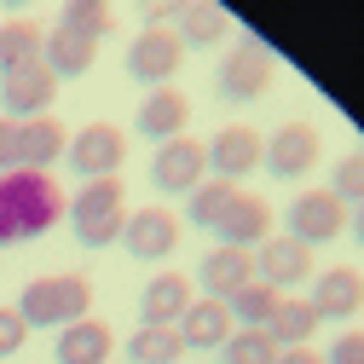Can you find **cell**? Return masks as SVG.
<instances>
[{
	"mask_svg": "<svg viewBox=\"0 0 364 364\" xmlns=\"http://www.w3.org/2000/svg\"><path fill=\"white\" fill-rule=\"evenodd\" d=\"M64 145H70V133H64L58 116H29V122H18V168L47 173L53 162H64Z\"/></svg>",
	"mask_w": 364,
	"mask_h": 364,
	"instance_id": "cell-19",
	"label": "cell"
},
{
	"mask_svg": "<svg viewBox=\"0 0 364 364\" xmlns=\"http://www.w3.org/2000/svg\"><path fill=\"white\" fill-rule=\"evenodd\" d=\"M18 318L29 330H70L81 318H93V284L81 272H47V278H29L18 295Z\"/></svg>",
	"mask_w": 364,
	"mask_h": 364,
	"instance_id": "cell-2",
	"label": "cell"
},
{
	"mask_svg": "<svg viewBox=\"0 0 364 364\" xmlns=\"http://www.w3.org/2000/svg\"><path fill=\"white\" fill-rule=\"evenodd\" d=\"M58 23H75V29H87V35L105 41V29H110V0H64Z\"/></svg>",
	"mask_w": 364,
	"mask_h": 364,
	"instance_id": "cell-31",
	"label": "cell"
},
{
	"mask_svg": "<svg viewBox=\"0 0 364 364\" xmlns=\"http://www.w3.org/2000/svg\"><path fill=\"white\" fill-rule=\"evenodd\" d=\"M203 173H208L203 139L179 133V139L156 145V156H151V191H156V197H191V191L203 186Z\"/></svg>",
	"mask_w": 364,
	"mask_h": 364,
	"instance_id": "cell-8",
	"label": "cell"
},
{
	"mask_svg": "<svg viewBox=\"0 0 364 364\" xmlns=\"http://www.w3.org/2000/svg\"><path fill=\"white\" fill-rule=\"evenodd\" d=\"M186 122H191V99L179 93V87H151L145 105H139V116H133L139 139H151V145L179 139V133H186Z\"/></svg>",
	"mask_w": 364,
	"mask_h": 364,
	"instance_id": "cell-17",
	"label": "cell"
},
{
	"mask_svg": "<svg viewBox=\"0 0 364 364\" xmlns=\"http://www.w3.org/2000/svg\"><path fill=\"white\" fill-rule=\"evenodd\" d=\"M12 168H18V122L0 116V173H12Z\"/></svg>",
	"mask_w": 364,
	"mask_h": 364,
	"instance_id": "cell-35",
	"label": "cell"
},
{
	"mask_svg": "<svg viewBox=\"0 0 364 364\" xmlns=\"http://www.w3.org/2000/svg\"><path fill=\"white\" fill-rule=\"evenodd\" d=\"M312 272H318L312 249H306V243H295V237H284V232H272V237L255 249V278H260L266 289H278V295H289V289L312 284Z\"/></svg>",
	"mask_w": 364,
	"mask_h": 364,
	"instance_id": "cell-10",
	"label": "cell"
},
{
	"mask_svg": "<svg viewBox=\"0 0 364 364\" xmlns=\"http://www.w3.org/2000/svg\"><path fill=\"white\" fill-rule=\"evenodd\" d=\"M0 6H6V12H23V6H35V0H0Z\"/></svg>",
	"mask_w": 364,
	"mask_h": 364,
	"instance_id": "cell-38",
	"label": "cell"
},
{
	"mask_svg": "<svg viewBox=\"0 0 364 364\" xmlns=\"http://www.w3.org/2000/svg\"><path fill=\"white\" fill-rule=\"evenodd\" d=\"M220 358L225 364H272L278 358V341H272L266 330H232L225 347H220Z\"/></svg>",
	"mask_w": 364,
	"mask_h": 364,
	"instance_id": "cell-29",
	"label": "cell"
},
{
	"mask_svg": "<svg viewBox=\"0 0 364 364\" xmlns=\"http://www.w3.org/2000/svg\"><path fill=\"white\" fill-rule=\"evenodd\" d=\"M70 214V232L81 249H110L122 243V225H127V191H122V173L110 179H81V191L64 203Z\"/></svg>",
	"mask_w": 364,
	"mask_h": 364,
	"instance_id": "cell-3",
	"label": "cell"
},
{
	"mask_svg": "<svg viewBox=\"0 0 364 364\" xmlns=\"http://www.w3.org/2000/svg\"><path fill=\"white\" fill-rule=\"evenodd\" d=\"M272 81H278V58H272V47L260 35H237L232 53H225V64H220V99L255 105Z\"/></svg>",
	"mask_w": 364,
	"mask_h": 364,
	"instance_id": "cell-4",
	"label": "cell"
},
{
	"mask_svg": "<svg viewBox=\"0 0 364 364\" xmlns=\"http://www.w3.org/2000/svg\"><path fill=\"white\" fill-rule=\"evenodd\" d=\"M324 364H364V330H341Z\"/></svg>",
	"mask_w": 364,
	"mask_h": 364,
	"instance_id": "cell-34",
	"label": "cell"
},
{
	"mask_svg": "<svg viewBox=\"0 0 364 364\" xmlns=\"http://www.w3.org/2000/svg\"><path fill=\"white\" fill-rule=\"evenodd\" d=\"M122 162H127V133L116 122H87L64 145V168L75 179H110V173H122Z\"/></svg>",
	"mask_w": 364,
	"mask_h": 364,
	"instance_id": "cell-5",
	"label": "cell"
},
{
	"mask_svg": "<svg viewBox=\"0 0 364 364\" xmlns=\"http://www.w3.org/2000/svg\"><path fill=\"white\" fill-rule=\"evenodd\" d=\"M208 151V179H225V186H243V179L260 168V151H266V139L249 127V122H225L214 139L203 145Z\"/></svg>",
	"mask_w": 364,
	"mask_h": 364,
	"instance_id": "cell-9",
	"label": "cell"
},
{
	"mask_svg": "<svg viewBox=\"0 0 364 364\" xmlns=\"http://www.w3.org/2000/svg\"><path fill=\"white\" fill-rule=\"evenodd\" d=\"M23 341H29V324L18 318V306H0V358H12Z\"/></svg>",
	"mask_w": 364,
	"mask_h": 364,
	"instance_id": "cell-32",
	"label": "cell"
},
{
	"mask_svg": "<svg viewBox=\"0 0 364 364\" xmlns=\"http://www.w3.org/2000/svg\"><path fill=\"white\" fill-rule=\"evenodd\" d=\"M272 364H324V353H312V347H284Z\"/></svg>",
	"mask_w": 364,
	"mask_h": 364,
	"instance_id": "cell-36",
	"label": "cell"
},
{
	"mask_svg": "<svg viewBox=\"0 0 364 364\" xmlns=\"http://www.w3.org/2000/svg\"><path fill=\"white\" fill-rule=\"evenodd\" d=\"M306 301L318 312V324H341V318L364 312V272L358 266H330V272H312Z\"/></svg>",
	"mask_w": 364,
	"mask_h": 364,
	"instance_id": "cell-13",
	"label": "cell"
},
{
	"mask_svg": "<svg viewBox=\"0 0 364 364\" xmlns=\"http://www.w3.org/2000/svg\"><path fill=\"white\" fill-rule=\"evenodd\" d=\"M58 99V75L47 64H29V70H12L0 75V110L12 122H29V116H47Z\"/></svg>",
	"mask_w": 364,
	"mask_h": 364,
	"instance_id": "cell-15",
	"label": "cell"
},
{
	"mask_svg": "<svg viewBox=\"0 0 364 364\" xmlns=\"http://www.w3.org/2000/svg\"><path fill=\"white\" fill-rule=\"evenodd\" d=\"M179 47H197V53H208V47H220V41H232V18H225V6H214V0H186V12H179Z\"/></svg>",
	"mask_w": 364,
	"mask_h": 364,
	"instance_id": "cell-23",
	"label": "cell"
},
{
	"mask_svg": "<svg viewBox=\"0 0 364 364\" xmlns=\"http://www.w3.org/2000/svg\"><path fill=\"white\" fill-rule=\"evenodd\" d=\"M330 191H336L341 203H353V208L364 203V145H358V151H347V156L330 168Z\"/></svg>",
	"mask_w": 364,
	"mask_h": 364,
	"instance_id": "cell-30",
	"label": "cell"
},
{
	"mask_svg": "<svg viewBox=\"0 0 364 364\" xmlns=\"http://www.w3.org/2000/svg\"><path fill=\"white\" fill-rule=\"evenodd\" d=\"M197 278H203V301H232L243 284H255V255L249 249H208Z\"/></svg>",
	"mask_w": 364,
	"mask_h": 364,
	"instance_id": "cell-20",
	"label": "cell"
},
{
	"mask_svg": "<svg viewBox=\"0 0 364 364\" xmlns=\"http://www.w3.org/2000/svg\"><path fill=\"white\" fill-rule=\"evenodd\" d=\"M208 237H214V249H260V243L272 237V203L255 197V191H237L232 208L214 220Z\"/></svg>",
	"mask_w": 364,
	"mask_h": 364,
	"instance_id": "cell-14",
	"label": "cell"
},
{
	"mask_svg": "<svg viewBox=\"0 0 364 364\" xmlns=\"http://www.w3.org/2000/svg\"><path fill=\"white\" fill-rule=\"evenodd\" d=\"M347 232V203L324 186V191H295L289 214H284V237L306 243V249H324Z\"/></svg>",
	"mask_w": 364,
	"mask_h": 364,
	"instance_id": "cell-7",
	"label": "cell"
},
{
	"mask_svg": "<svg viewBox=\"0 0 364 364\" xmlns=\"http://www.w3.org/2000/svg\"><path fill=\"white\" fill-rule=\"evenodd\" d=\"M197 295H191V278L186 272H156V278L139 289V324H156V330H173L179 312H186Z\"/></svg>",
	"mask_w": 364,
	"mask_h": 364,
	"instance_id": "cell-18",
	"label": "cell"
},
{
	"mask_svg": "<svg viewBox=\"0 0 364 364\" xmlns=\"http://www.w3.org/2000/svg\"><path fill=\"white\" fill-rule=\"evenodd\" d=\"M278 301H284L278 289H266V284L255 278V284H243L232 301H225V312H232V324H237V330H266V324H272V312H278Z\"/></svg>",
	"mask_w": 364,
	"mask_h": 364,
	"instance_id": "cell-26",
	"label": "cell"
},
{
	"mask_svg": "<svg viewBox=\"0 0 364 364\" xmlns=\"http://www.w3.org/2000/svg\"><path fill=\"white\" fill-rule=\"evenodd\" d=\"M110 347H116V336H110L105 318H81V324L58 330L53 358H58V364H110Z\"/></svg>",
	"mask_w": 364,
	"mask_h": 364,
	"instance_id": "cell-22",
	"label": "cell"
},
{
	"mask_svg": "<svg viewBox=\"0 0 364 364\" xmlns=\"http://www.w3.org/2000/svg\"><path fill=\"white\" fill-rule=\"evenodd\" d=\"M41 41H47V29H41L35 18H12V23H0V75L41 64Z\"/></svg>",
	"mask_w": 364,
	"mask_h": 364,
	"instance_id": "cell-25",
	"label": "cell"
},
{
	"mask_svg": "<svg viewBox=\"0 0 364 364\" xmlns=\"http://www.w3.org/2000/svg\"><path fill=\"white\" fill-rule=\"evenodd\" d=\"M318 162H324V133H318L312 122H284V127H272L266 133V151H260V168L272 179H295L312 173Z\"/></svg>",
	"mask_w": 364,
	"mask_h": 364,
	"instance_id": "cell-6",
	"label": "cell"
},
{
	"mask_svg": "<svg viewBox=\"0 0 364 364\" xmlns=\"http://www.w3.org/2000/svg\"><path fill=\"white\" fill-rule=\"evenodd\" d=\"M122 353L133 358V364H179V330H156V324H139L127 341H122Z\"/></svg>",
	"mask_w": 364,
	"mask_h": 364,
	"instance_id": "cell-27",
	"label": "cell"
},
{
	"mask_svg": "<svg viewBox=\"0 0 364 364\" xmlns=\"http://www.w3.org/2000/svg\"><path fill=\"white\" fill-rule=\"evenodd\" d=\"M58 220H64V191L53 173H35V168L0 173V249L53 232Z\"/></svg>",
	"mask_w": 364,
	"mask_h": 364,
	"instance_id": "cell-1",
	"label": "cell"
},
{
	"mask_svg": "<svg viewBox=\"0 0 364 364\" xmlns=\"http://www.w3.org/2000/svg\"><path fill=\"white\" fill-rule=\"evenodd\" d=\"M179 64H186V47H179L173 29H139L127 47V75L139 87H173Z\"/></svg>",
	"mask_w": 364,
	"mask_h": 364,
	"instance_id": "cell-12",
	"label": "cell"
},
{
	"mask_svg": "<svg viewBox=\"0 0 364 364\" xmlns=\"http://www.w3.org/2000/svg\"><path fill=\"white\" fill-rule=\"evenodd\" d=\"M41 64H47L58 81H75L99 64V35H87L75 23H53L47 41H41Z\"/></svg>",
	"mask_w": 364,
	"mask_h": 364,
	"instance_id": "cell-16",
	"label": "cell"
},
{
	"mask_svg": "<svg viewBox=\"0 0 364 364\" xmlns=\"http://www.w3.org/2000/svg\"><path fill=\"white\" fill-rule=\"evenodd\" d=\"M179 347L186 353H197V347H225V336H232L237 324H232V312H225V301H191L186 312H179Z\"/></svg>",
	"mask_w": 364,
	"mask_h": 364,
	"instance_id": "cell-21",
	"label": "cell"
},
{
	"mask_svg": "<svg viewBox=\"0 0 364 364\" xmlns=\"http://www.w3.org/2000/svg\"><path fill=\"white\" fill-rule=\"evenodd\" d=\"M318 330H324V324H318V312H312V301H306V295H295V301L284 295V301H278V312H272V324H266V336L278 341V353H284V347H312V336H318Z\"/></svg>",
	"mask_w": 364,
	"mask_h": 364,
	"instance_id": "cell-24",
	"label": "cell"
},
{
	"mask_svg": "<svg viewBox=\"0 0 364 364\" xmlns=\"http://www.w3.org/2000/svg\"><path fill=\"white\" fill-rule=\"evenodd\" d=\"M243 186H225V179H203V186L186 197V220L197 225V232H214V220L232 208V197H237Z\"/></svg>",
	"mask_w": 364,
	"mask_h": 364,
	"instance_id": "cell-28",
	"label": "cell"
},
{
	"mask_svg": "<svg viewBox=\"0 0 364 364\" xmlns=\"http://www.w3.org/2000/svg\"><path fill=\"white\" fill-rule=\"evenodd\" d=\"M139 6V18H145V29H168L179 12H186V0H133Z\"/></svg>",
	"mask_w": 364,
	"mask_h": 364,
	"instance_id": "cell-33",
	"label": "cell"
},
{
	"mask_svg": "<svg viewBox=\"0 0 364 364\" xmlns=\"http://www.w3.org/2000/svg\"><path fill=\"white\" fill-rule=\"evenodd\" d=\"M122 249H127L133 260H145V266L179 255V214H173V208H156V203H151V208H127Z\"/></svg>",
	"mask_w": 364,
	"mask_h": 364,
	"instance_id": "cell-11",
	"label": "cell"
},
{
	"mask_svg": "<svg viewBox=\"0 0 364 364\" xmlns=\"http://www.w3.org/2000/svg\"><path fill=\"white\" fill-rule=\"evenodd\" d=\"M347 232H353V237H358V243H364V203H358V208H353V214H347Z\"/></svg>",
	"mask_w": 364,
	"mask_h": 364,
	"instance_id": "cell-37",
	"label": "cell"
}]
</instances>
